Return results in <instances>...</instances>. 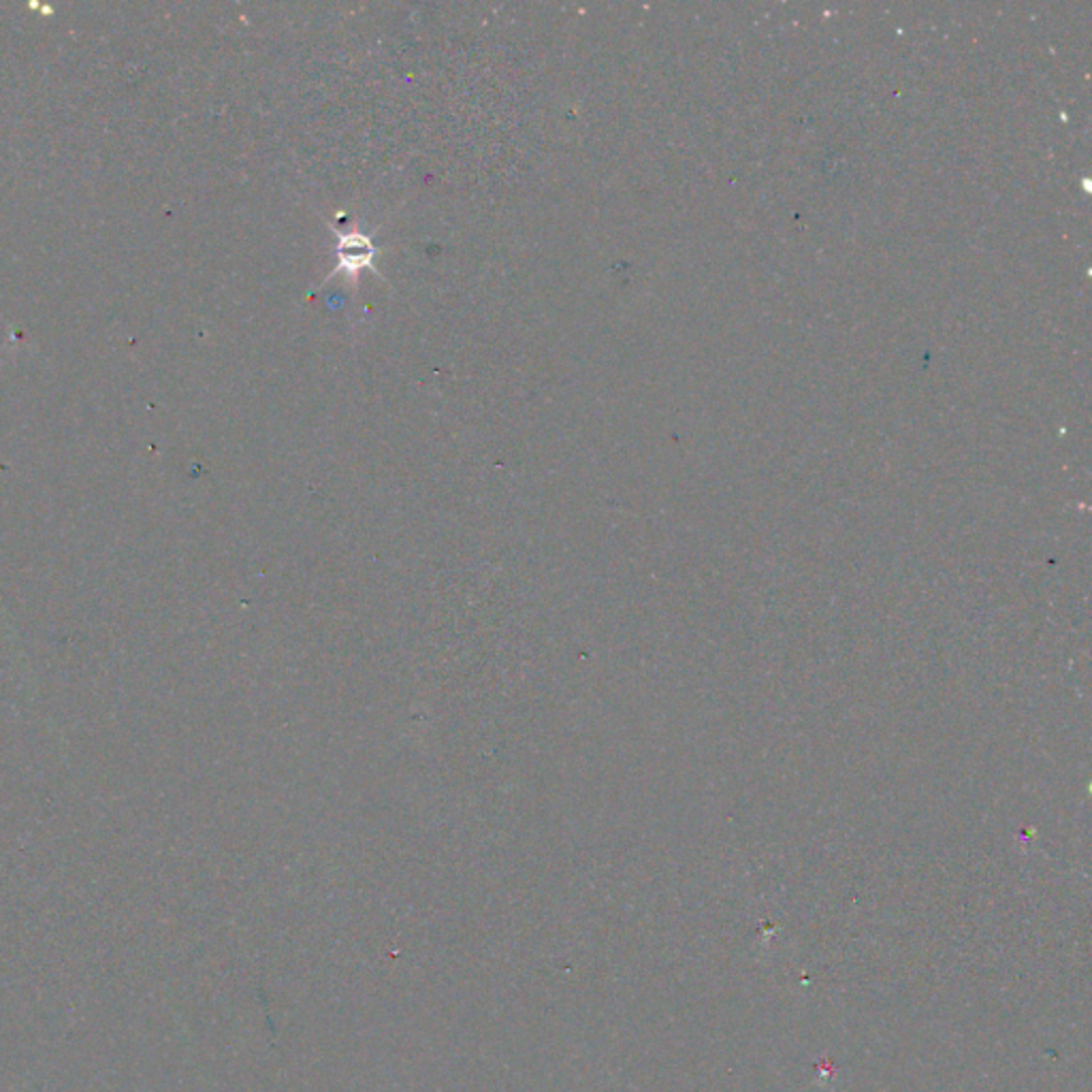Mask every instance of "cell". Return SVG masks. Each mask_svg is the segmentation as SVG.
<instances>
[{
    "label": "cell",
    "mask_w": 1092,
    "mask_h": 1092,
    "mask_svg": "<svg viewBox=\"0 0 1092 1092\" xmlns=\"http://www.w3.org/2000/svg\"><path fill=\"white\" fill-rule=\"evenodd\" d=\"M337 237H339L337 246H335L337 267L333 269V276L344 272L348 276V280L357 282V278L361 276L363 269H372V272H376V269H374L376 248L372 244L370 235L348 233V235H337Z\"/></svg>",
    "instance_id": "obj_1"
}]
</instances>
